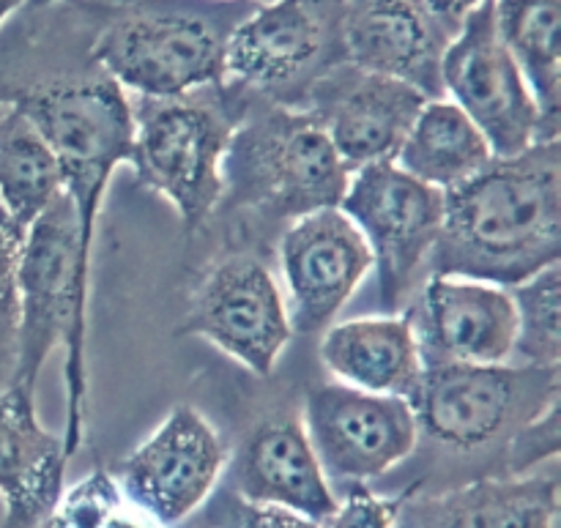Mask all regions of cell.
Here are the masks:
<instances>
[{
    "instance_id": "1",
    "label": "cell",
    "mask_w": 561,
    "mask_h": 528,
    "mask_svg": "<svg viewBox=\"0 0 561 528\" xmlns=\"http://www.w3.org/2000/svg\"><path fill=\"white\" fill-rule=\"evenodd\" d=\"M561 257V142L493 157L444 192V225L427 274L515 288Z\"/></svg>"
},
{
    "instance_id": "2",
    "label": "cell",
    "mask_w": 561,
    "mask_h": 528,
    "mask_svg": "<svg viewBox=\"0 0 561 528\" xmlns=\"http://www.w3.org/2000/svg\"><path fill=\"white\" fill-rule=\"evenodd\" d=\"M88 301L91 261L80 246V219L69 195L25 230L16 263V340L9 381L36 392L55 348H64V447L75 458L85 436L88 409Z\"/></svg>"
},
{
    "instance_id": "3",
    "label": "cell",
    "mask_w": 561,
    "mask_h": 528,
    "mask_svg": "<svg viewBox=\"0 0 561 528\" xmlns=\"http://www.w3.org/2000/svg\"><path fill=\"white\" fill-rule=\"evenodd\" d=\"M348 179L351 170L305 107H247L225 153L222 203L290 225L340 208Z\"/></svg>"
},
{
    "instance_id": "4",
    "label": "cell",
    "mask_w": 561,
    "mask_h": 528,
    "mask_svg": "<svg viewBox=\"0 0 561 528\" xmlns=\"http://www.w3.org/2000/svg\"><path fill=\"white\" fill-rule=\"evenodd\" d=\"M250 104L225 85L131 104V157L137 184L157 192L195 233L222 206V164Z\"/></svg>"
},
{
    "instance_id": "5",
    "label": "cell",
    "mask_w": 561,
    "mask_h": 528,
    "mask_svg": "<svg viewBox=\"0 0 561 528\" xmlns=\"http://www.w3.org/2000/svg\"><path fill=\"white\" fill-rule=\"evenodd\" d=\"M47 137L64 175V192L80 219V246L85 261L93 257L99 206L121 164L131 157V102L118 82L104 71L55 77L22 88L14 99Z\"/></svg>"
},
{
    "instance_id": "6",
    "label": "cell",
    "mask_w": 561,
    "mask_h": 528,
    "mask_svg": "<svg viewBox=\"0 0 561 528\" xmlns=\"http://www.w3.org/2000/svg\"><path fill=\"white\" fill-rule=\"evenodd\" d=\"M561 398L559 370L531 365H425L411 394L420 436L458 452L507 441Z\"/></svg>"
},
{
    "instance_id": "7",
    "label": "cell",
    "mask_w": 561,
    "mask_h": 528,
    "mask_svg": "<svg viewBox=\"0 0 561 528\" xmlns=\"http://www.w3.org/2000/svg\"><path fill=\"white\" fill-rule=\"evenodd\" d=\"M217 22L184 11H135L110 22L91 47L99 71L137 99H170L225 85Z\"/></svg>"
},
{
    "instance_id": "8",
    "label": "cell",
    "mask_w": 561,
    "mask_h": 528,
    "mask_svg": "<svg viewBox=\"0 0 561 528\" xmlns=\"http://www.w3.org/2000/svg\"><path fill=\"white\" fill-rule=\"evenodd\" d=\"M340 211L370 250L387 312H403L442 236L444 192L394 162H376L351 173Z\"/></svg>"
},
{
    "instance_id": "9",
    "label": "cell",
    "mask_w": 561,
    "mask_h": 528,
    "mask_svg": "<svg viewBox=\"0 0 561 528\" xmlns=\"http://www.w3.org/2000/svg\"><path fill=\"white\" fill-rule=\"evenodd\" d=\"M444 99L458 104L485 135L496 157H513L540 140H559L502 44L493 0L477 5L458 25L442 55Z\"/></svg>"
},
{
    "instance_id": "10",
    "label": "cell",
    "mask_w": 561,
    "mask_h": 528,
    "mask_svg": "<svg viewBox=\"0 0 561 528\" xmlns=\"http://www.w3.org/2000/svg\"><path fill=\"white\" fill-rule=\"evenodd\" d=\"M179 332L206 340L266 378L294 340V323L272 268L261 257L230 255L201 279Z\"/></svg>"
},
{
    "instance_id": "11",
    "label": "cell",
    "mask_w": 561,
    "mask_h": 528,
    "mask_svg": "<svg viewBox=\"0 0 561 528\" xmlns=\"http://www.w3.org/2000/svg\"><path fill=\"white\" fill-rule=\"evenodd\" d=\"M329 482L367 485L398 469L420 444L409 400L362 392L345 383H312L301 416Z\"/></svg>"
},
{
    "instance_id": "12",
    "label": "cell",
    "mask_w": 561,
    "mask_h": 528,
    "mask_svg": "<svg viewBox=\"0 0 561 528\" xmlns=\"http://www.w3.org/2000/svg\"><path fill=\"white\" fill-rule=\"evenodd\" d=\"M225 466L228 447L217 427L192 405H175L113 474L137 507L175 528L211 498Z\"/></svg>"
},
{
    "instance_id": "13",
    "label": "cell",
    "mask_w": 561,
    "mask_h": 528,
    "mask_svg": "<svg viewBox=\"0 0 561 528\" xmlns=\"http://www.w3.org/2000/svg\"><path fill=\"white\" fill-rule=\"evenodd\" d=\"M340 0H274L257 5L252 16L225 38V82L277 96L279 91L307 82L327 69L337 36Z\"/></svg>"
},
{
    "instance_id": "14",
    "label": "cell",
    "mask_w": 561,
    "mask_h": 528,
    "mask_svg": "<svg viewBox=\"0 0 561 528\" xmlns=\"http://www.w3.org/2000/svg\"><path fill=\"white\" fill-rule=\"evenodd\" d=\"M370 268L365 239L340 208H321L290 222L279 236V272L294 334L332 326Z\"/></svg>"
},
{
    "instance_id": "15",
    "label": "cell",
    "mask_w": 561,
    "mask_h": 528,
    "mask_svg": "<svg viewBox=\"0 0 561 528\" xmlns=\"http://www.w3.org/2000/svg\"><path fill=\"white\" fill-rule=\"evenodd\" d=\"M425 93L409 82L367 74L351 64L332 66L307 88V113L321 124L345 168L394 162Z\"/></svg>"
},
{
    "instance_id": "16",
    "label": "cell",
    "mask_w": 561,
    "mask_h": 528,
    "mask_svg": "<svg viewBox=\"0 0 561 528\" xmlns=\"http://www.w3.org/2000/svg\"><path fill=\"white\" fill-rule=\"evenodd\" d=\"M425 365H504L515 356V301L507 288L427 274L409 307Z\"/></svg>"
},
{
    "instance_id": "17",
    "label": "cell",
    "mask_w": 561,
    "mask_h": 528,
    "mask_svg": "<svg viewBox=\"0 0 561 528\" xmlns=\"http://www.w3.org/2000/svg\"><path fill=\"white\" fill-rule=\"evenodd\" d=\"M337 36L354 69L444 99L442 55L453 31L422 0H340Z\"/></svg>"
},
{
    "instance_id": "18",
    "label": "cell",
    "mask_w": 561,
    "mask_h": 528,
    "mask_svg": "<svg viewBox=\"0 0 561 528\" xmlns=\"http://www.w3.org/2000/svg\"><path fill=\"white\" fill-rule=\"evenodd\" d=\"M64 436L36 414V392L9 381L0 387V502L3 528H38L66 487Z\"/></svg>"
},
{
    "instance_id": "19",
    "label": "cell",
    "mask_w": 561,
    "mask_h": 528,
    "mask_svg": "<svg viewBox=\"0 0 561 528\" xmlns=\"http://www.w3.org/2000/svg\"><path fill=\"white\" fill-rule=\"evenodd\" d=\"M241 502L279 507L323 524L337 507V493L307 438L301 420L274 416L241 444L233 463Z\"/></svg>"
},
{
    "instance_id": "20",
    "label": "cell",
    "mask_w": 561,
    "mask_h": 528,
    "mask_svg": "<svg viewBox=\"0 0 561 528\" xmlns=\"http://www.w3.org/2000/svg\"><path fill=\"white\" fill-rule=\"evenodd\" d=\"M318 356L337 383L403 400H411L425 372L409 307L332 323L323 329Z\"/></svg>"
},
{
    "instance_id": "21",
    "label": "cell",
    "mask_w": 561,
    "mask_h": 528,
    "mask_svg": "<svg viewBox=\"0 0 561 528\" xmlns=\"http://www.w3.org/2000/svg\"><path fill=\"white\" fill-rule=\"evenodd\" d=\"M559 480L485 477L438 496L414 493L394 528H557Z\"/></svg>"
},
{
    "instance_id": "22",
    "label": "cell",
    "mask_w": 561,
    "mask_h": 528,
    "mask_svg": "<svg viewBox=\"0 0 561 528\" xmlns=\"http://www.w3.org/2000/svg\"><path fill=\"white\" fill-rule=\"evenodd\" d=\"M496 157L474 120L449 99H427L411 124L394 164L422 184L449 192Z\"/></svg>"
},
{
    "instance_id": "23",
    "label": "cell",
    "mask_w": 561,
    "mask_h": 528,
    "mask_svg": "<svg viewBox=\"0 0 561 528\" xmlns=\"http://www.w3.org/2000/svg\"><path fill=\"white\" fill-rule=\"evenodd\" d=\"M493 22L548 131L559 137L561 0H493Z\"/></svg>"
},
{
    "instance_id": "24",
    "label": "cell",
    "mask_w": 561,
    "mask_h": 528,
    "mask_svg": "<svg viewBox=\"0 0 561 528\" xmlns=\"http://www.w3.org/2000/svg\"><path fill=\"white\" fill-rule=\"evenodd\" d=\"M64 192L60 162L47 137L14 104L0 107V206L25 233Z\"/></svg>"
},
{
    "instance_id": "25",
    "label": "cell",
    "mask_w": 561,
    "mask_h": 528,
    "mask_svg": "<svg viewBox=\"0 0 561 528\" xmlns=\"http://www.w3.org/2000/svg\"><path fill=\"white\" fill-rule=\"evenodd\" d=\"M515 301V351L520 365L561 367V268L548 266L526 283L510 288Z\"/></svg>"
},
{
    "instance_id": "26",
    "label": "cell",
    "mask_w": 561,
    "mask_h": 528,
    "mask_svg": "<svg viewBox=\"0 0 561 528\" xmlns=\"http://www.w3.org/2000/svg\"><path fill=\"white\" fill-rule=\"evenodd\" d=\"M38 528H164L137 507L110 469H93L64 487L58 504Z\"/></svg>"
},
{
    "instance_id": "27",
    "label": "cell",
    "mask_w": 561,
    "mask_h": 528,
    "mask_svg": "<svg viewBox=\"0 0 561 528\" xmlns=\"http://www.w3.org/2000/svg\"><path fill=\"white\" fill-rule=\"evenodd\" d=\"M504 444H507L504 447L507 477L535 474L537 466L557 460L561 449V398H553L540 414L524 422Z\"/></svg>"
},
{
    "instance_id": "28",
    "label": "cell",
    "mask_w": 561,
    "mask_h": 528,
    "mask_svg": "<svg viewBox=\"0 0 561 528\" xmlns=\"http://www.w3.org/2000/svg\"><path fill=\"white\" fill-rule=\"evenodd\" d=\"M420 491L422 482H414L398 496H376L367 485H348L321 528H394L409 498Z\"/></svg>"
},
{
    "instance_id": "29",
    "label": "cell",
    "mask_w": 561,
    "mask_h": 528,
    "mask_svg": "<svg viewBox=\"0 0 561 528\" xmlns=\"http://www.w3.org/2000/svg\"><path fill=\"white\" fill-rule=\"evenodd\" d=\"M22 230L0 206V370H14L16 340V263H20Z\"/></svg>"
},
{
    "instance_id": "30",
    "label": "cell",
    "mask_w": 561,
    "mask_h": 528,
    "mask_svg": "<svg viewBox=\"0 0 561 528\" xmlns=\"http://www.w3.org/2000/svg\"><path fill=\"white\" fill-rule=\"evenodd\" d=\"M222 528H321V524H316L310 518H301L296 513H288V509L241 502L236 496V507L230 509L228 526Z\"/></svg>"
},
{
    "instance_id": "31",
    "label": "cell",
    "mask_w": 561,
    "mask_h": 528,
    "mask_svg": "<svg viewBox=\"0 0 561 528\" xmlns=\"http://www.w3.org/2000/svg\"><path fill=\"white\" fill-rule=\"evenodd\" d=\"M422 3L431 9V14L436 16V20L442 22L447 31L455 33L458 31L460 22H463L466 16L477 9V5L485 3V0H422Z\"/></svg>"
},
{
    "instance_id": "32",
    "label": "cell",
    "mask_w": 561,
    "mask_h": 528,
    "mask_svg": "<svg viewBox=\"0 0 561 528\" xmlns=\"http://www.w3.org/2000/svg\"><path fill=\"white\" fill-rule=\"evenodd\" d=\"M22 5H27V0H0V25H3L9 16H14Z\"/></svg>"
},
{
    "instance_id": "33",
    "label": "cell",
    "mask_w": 561,
    "mask_h": 528,
    "mask_svg": "<svg viewBox=\"0 0 561 528\" xmlns=\"http://www.w3.org/2000/svg\"><path fill=\"white\" fill-rule=\"evenodd\" d=\"M49 3H55V0H27V5H31V9H44V5H49Z\"/></svg>"
},
{
    "instance_id": "34",
    "label": "cell",
    "mask_w": 561,
    "mask_h": 528,
    "mask_svg": "<svg viewBox=\"0 0 561 528\" xmlns=\"http://www.w3.org/2000/svg\"><path fill=\"white\" fill-rule=\"evenodd\" d=\"M250 3H257V5H266V3H274V0H250Z\"/></svg>"
}]
</instances>
